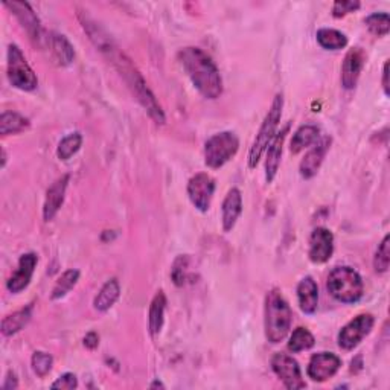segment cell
Instances as JSON below:
<instances>
[{"instance_id":"1","label":"cell","mask_w":390,"mask_h":390,"mask_svg":"<svg viewBox=\"0 0 390 390\" xmlns=\"http://www.w3.org/2000/svg\"><path fill=\"white\" fill-rule=\"evenodd\" d=\"M81 23L84 31L89 34V39L93 41V45L97 46L102 54L107 57L109 62L118 69L120 76H124L128 88L136 95L137 101L142 104V107L146 110V113L151 116V119L155 124L163 125L165 124L163 110L159 106L158 99H155L148 85H146L141 72H139L136 66L132 63V60H130L124 52L115 45V41L111 40L109 34L104 31L97 22L90 20L89 17L85 15L84 19H81Z\"/></svg>"},{"instance_id":"2","label":"cell","mask_w":390,"mask_h":390,"mask_svg":"<svg viewBox=\"0 0 390 390\" xmlns=\"http://www.w3.org/2000/svg\"><path fill=\"white\" fill-rule=\"evenodd\" d=\"M179 60L193 81L194 88L207 99L220 98L223 80L212 58L200 48H185L179 52Z\"/></svg>"},{"instance_id":"3","label":"cell","mask_w":390,"mask_h":390,"mask_svg":"<svg viewBox=\"0 0 390 390\" xmlns=\"http://www.w3.org/2000/svg\"><path fill=\"white\" fill-rule=\"evenodd\" d=\"M293 322V311L281 290L273 288L265 298V337L276 344L288 335Z\"/></svg>"},{"instance_id":"4","label":"cell","mask_w":390,"mask_h":390,"mask_svg":"<svg viewBox=\"0 0 390 390\" xmlns=\"http://www.w3.org/2000/svg\"><path fill=\"white\" fill-rule=\"evenodd\" d=\"M328 291L342 303H355L363 298L365 285L361 276L351 267H335L328 276Z\"/></svg>"},{"instance_id":"5","label":"cell","mask_w":390,"mask_h":390,"mask_svg":"<svg viewBox=\"0 0 390 390\" xmlns=\"http://www.w3.org/2000/svg\"><path fill=\"white\" fill-rule=\"evenodd\" d=\"M282 109H284V97L281 93H277L272 102L270 110H268V113L264 118L261 127H259V132L256 134L252 148H250V153H249V168L250 169L256 168L259 159L263 158L264 151L268 148V145H270L274 139L276 130H277V127H279L281 118H282Z\"/></svg>"},{"instance_id":"6","label":"cell","mask_w":390,"mask_h":390,"mask_svg":"<svg viewBox=\"0 0 390 390\" xmlns=\"http://www.w3.org/2000/svg\"><path fill=\"white\" fill-rule=\"evenodd\" d=\"M239 150V139L232 132L216 133L207 139L204 145V163L216 169L226 165Z\"/></svg>"},{"instance_id":"7","label":"cell","mask_w":390,"mask_h":390,"mask_svg":"<svg viewBox=\"0 0 390 390\" xmlns=\"http://www.w3.org/2000/svg\"><path fill=\"white\" fill-rule=\"evenodd\" d=\"M8 80L15 89L23 92H32L39 85L37 75L34 74L17 45H10L8 48Z\"/></svg>"},{"instance_id":"8","label":"cell","mask_w":390,"mask_h":390,"mask_svg":"<svg viewBox=\"0 0 390 390\" xmlns=\"http://www.w3.org/2000/svg\"><path fill=\"white\" fill-rule=\"evenodd\" d=\"M375 319L372 314H360L342 328L339 333V346L344 351H351L361 343V340L372 331Z\"/></svg>"},{"instance_id":"9","label":"cell","mask_w":390,"mask_h":390,"mask_svg":"<svg viewBox=\"0 0 390 390\" xmlns=\"http://www.w3.org/2000/svg\"><path fill=\"white\" fill-rule=\"evenodd\" d=\"M272 369L287 389L298 390L307 387L305 381L302 378L299 363L290 355L282 352L274 354L272 358Z\"/></svg>"},{"instance_id":"10","label":"cell","mask_w":390,"mask_h":390,"mask_svg":"<svg viewBox=\"0 0 390 390\" xmlns=\"http://www.w3.org/2000/svg\"><path fill=\"white\" fill-rule=\"evenodd\" d=\"M215 193V180L206 174L198 172L188 181V195L189 200L200 212H207L211 207L212 197Z\"/></svg>"},{"instance_id":"11","label":"cell","mask_w":390,"mask_h":390,"mask_svg":"<svg viewBox=\"0 0 390 390\" xmlns=\"http://www.w3.org/2000/svg\"><path fill=\"white\" fill-rule=\"evenodd\" d=\"M340 368L342 360L339 355L333 352H319L311 357L307 372L311 379L317 381V383H323V381L333 378Z\"/></svg>"},{"instance_id":"12","label":"cell","mask_w":390,"mask_h":390,"mask_svg":"<svg viewBox=\"0 0 390 390\" xmlns=\"http://www.w3.org/2000/svg\"><path fill=\"white\" fill-rule=\"evenodd\" d=\"M5 6L10 8L11 13L17 17V20L22 23L26 32L29 34L31 40L36 41V45L41 46L45 37H43V29L39 17L34 13L31 5L28 2H5Z\"/></svg>"},{"instance_id":"13","label":"cell","mask_w":390,"mask_h":390,"mask_svg":"<svg viewBox=\"0 0 390 390\" xmlns=\"http://www.w3.org/2000/svg\"><path fill=\"white\" fill-rule=\"evenodd\" d=\"M334 253V235L331 230L325 228H317L309 237V252L311 263L325 264L331 259Z\"/></svg>"},{"instance_id":"14","label":"cell","mask_w":390,"mask_h":390,"mask_svg":"<svg viewBox=\"0 0 390 390\" xmlns=\"http://www.w3.org/2000/svg\"><path fill=\"white\" fill-rule=\"evenodd\" d=\"M365 62L366 55L361 48H352L346 54L342 64V85L346 90H351L357 85Z\"/></svg>"},{"instance_id":"15","label":"cell","mask_w":390,"mask_h":390,"mask_svg":"<svg viewBox=\"0 0 390 390\" xmlns=\"http://www.w3.org/2000/svg\"><path fill=\"white\" fill-rule=\"evenodd\" d=\"M39 263V258L36 253H25L20 261H19V267L14 272V274L8 279L6 282V288L10 290L13 294H19L20 291H23L26 287H28L32 274L36 272V267Z\"/></svg>"},{"instance_id":"16","label":"cell","mask_w":390,"mask_h":390,"mask_svg":"<svg viewBox=\"0 0 390 390\" xmlns=\"http://www.w3.org/2000/svg\"><path fill=\"white\" fill-rule=\"evenodd\" d=\"M329 146H331V137H323L316 142L313 148L305 154V158L302 159L299 167V172L303 179H313L317 174Z\"/></svg>"},{"instance_id":"17","label":"cell","mask_w":390,"mask_h":390,"mask_svg":"<svg viewBox=\"0 0 390 390\" xmlns=\"http://www.w3.org/2000/svg\"><path fill=\"white\" fill-rule=\"evenodd\" d=\"M69 179L71 177H69L67 174L60 177L48 189L46 200H45V204H43V220L45 221L54 220L58 211L62 209V206L64 203V197H66V189L69 185Z\"/></svg>"},{"instance_id":"18","label":"cell","mask_w":390,"mask_h":390,"mask_svg":"<svg viewBox=\"0 0 390 390\" xmlns=\"http://www.w3.org/2000/svg\"><path fill=\"white\" fill-rule=\"evenodd\" d=\"M288 132H290V124L285 125L281 130V133H277L272 141V144L268 145L267 160H265V180H267V183H272L274 177H276V174H277V171H279L284 142H285V139H287Z\"/></svg>"},{"instance_id":"19","label":"cell","mask_w":390,"mask_h":390,"mask_svg":"<svg viewBox=\"0 0 390 390\" xmlns=\"http://www.w3.org/2000/svg\"><path fill=\"white\" fill-rule=\"evenodd\" d=\"M242 212V195L238 188H232L226 198H224L221 206V221H223V230L230 232L239 218Z\"/></svg>"},{"instance_id":"20","label":"cell","mask_w":390,"mask_h":390,"mask_svg":"<svg viewBox=\"0 0 390 390\" xmlns=\"http://www.w3.org/2000/svg\"><path fill=\"white\" fill-rule=\"evenodd\" d=\"M298 299L300 309L305 314H314L319 305V288L311 276L303 277L298 285Z\"/></svg>"},{"instance_id":"21","label":"cell","mask_w":390,"mask_h":390,"mask_svg":"<svg viewBox=\"0 0 390 390\" xmlns=\"http://www.w3.org/2000/svg\"><path fill=\"white\" fill-rule=\"evenodd\" d=\"M49 41V48L54 54L57 62L62 66H69L75 58V49L71 45V41L66 39V36H62V34H52V36L48 39Z\"/></svg>"},{"instance_id":"22","label":"cell","mask_w":390,"mask_h":390,"mask_svg":"<svg viewBox=\"0 0 390 390\" xmlns=\"http://www.w3.org/2000/svg\"><path fill=\"white\" fill-rule=\"evenodd\" d=\"M165 308H167V296H165V293L162 290H159L153 298L150 311H148V329L153 337L155 334H159L163 326Z\"/></svg>"},{"instance_id":"23","label":"cell","mask_w":390,"mask_h":390,"mask_svg":"<svg viewBox=\"0 0 390 390\" xmlns=\"http://www.w3.org/2000/svg\"><path fill=\"white\" fill-rule=\"evenodd\" d=\"M119 294H120V287H119V282L115 277H111L110 281H107L104 284V287L99 290L98 296L95 298L93 300V305L95 309L101 311V313H106L111 307L115 305L116 300L119 299Z\"/></svg>"},{"instance_id":"24","label":"cell","mask_w":390,"mask_h":390,"mask_svg":"<svg viewBox=\"0 0 390 390\" xmlns=\"http://www.w3.org/2000/svg\"><path fill=\"white\" fill-rule=\"evenodd\" d=\"M32 305L25 307L19 311H15V313L6 316L2 320V334L5 337H11L17 333H20L22 329L29 323V320L32 317Z\"/></svg>"},{"instance_id":"25","label":"cell","mask_w":390,"mask_h":390,"mask_svg":"<svg viewBox=\"0 0 390 390\" xmlns=\"http://www.w3.org/2000/svg\"><path fill=\"white\" fill-rule=\"evenodd\" d=\"M320 130L316 125H302L296 133H294L291 144H290V151L293 154H299L309 145H314L319 141Z\"/></svg>"},{"instance_id":"26","label":"cell","mask_w":390,"mask_h":390,"mask_svg":"<svg viewBox=\"0 0 390 390\" xmlns=\"http://www.w3.org/2000/svg\"><path fill=\"white\" fill-rule=\"evenodd\" d=\"M29 125V119H26L20 113H15V111H4L0 116V134L2 136L22 133L28 130Z\"/></svg>"},{"instance_id":"27","label":"cell","mask_w":390,"mask_h":390,"mask_svg":"<svg viewBox=\"0 0 390 390\" xmlns=\"http://www.w3.org/2000/svg\"><path fill=\"white\" fill-rule=\"evenodd\" d=\"M317 41L320 46L328 50H340L348 46V37H346L343 32L331 28L319 29Z\"/></svg>"},{"instance_id":"28","label":"cell","mask_w":390,"mask_h":390,"mask_svg":"<svg viewBox=\"0 0 390 390\" xmlns=\"http://www.w3.org/2000/svg\"><path fill=\"white\" fill-rule=\"evenodd\" d=\"M316 339L314 335L311 334L307 328H296L293 331L291 337H290V342H288V349L293 354H298L302 351H308L314 346Z\"/></svg>"},{"instance_id":"29","label":"cell","mask_w":390,"mask_h":390,"mask_svg":"<svg viewBox=\"0 0 390 390\" xmlns=\"http://www.w3.org/2000/svg\"><path fill=\"white\" fill-rule=\"evenodd\" d=\"M78 279H80V272L76 270V268H71V270H66L62 276H60V279L57 281L54 290H52V299L58 300V299H63L66 294L71 291Z\"/></svg>"},{"instance_id":"30","label":"cell","mask_w":390,"mask_h":390,"mask_svg":"<svg viewBox=\"0 0 390 390\" xmlns=\"http://www.w3.org/2000/svg\"><path fill=\"white\" fill-rule=\"evenodd\" d=\"M83 145V136L80 133H71L62 139V142L58 144L57 155L60 160H69L74 154L80 151Z\"/></svg>"},{"instance_id":"31","label":"cell","mask_w":390,"mask_h":390,"mask_svg":"<svg viewBox=\"0 0 390 390\" xmlns=\"http://www.w3.org/2000/svg\"><path fill=\"white\" fill-rule=\"evenodd\" d=\"M368 29L377 37H384L390 31V17L387 13H374L365 20Z\"/></svg>"},{"instance_id":"32","label":"cell","mask_w":390,"mask_h":390,"mask_svg":"<svg viewBox=\"0 0 390 390\" xmlns=\"http://www.w3.org/2000/svg\"><path fill=\"white\" fill-rule=\"evenodd\" d=\"M390 265V237L386 235L384 239L377 249V253L374 258V268L377 273H386Z\"/></svg>"},{"instance_id":"33","label":"cell","mask_w":390,"mask_h":390,"mask_svg":"<svg viewBox=\"0 0 390 390\" xmlns=\"http://www.w3.org/2000/svg\"><path fill=\"white\" fill-rule=\"evenodd\" d=\"M52 363H54V360H52L50 354L41 352V351L34 352L31 360L34 374H36L39 378H45L52 369Z\"/></svg>"},{"instance_id":"34","label":"cell","mask_w":390,"mask_h":390,"mask_svg":"<svg viewBox=\"0 0 390 390\" xmlns=\"http://www.w3.org/2000/svg\"><path fill=\"white\" fill-rule=\"evenodd\" d=\"M188 268H189V258L183 256V255L179 256L174 261V264H172L171 276H172V281H174L177 287H181V285L186 284Z\"/></svg>"},{"instance_id":"35","label":"cell","mask_w":390,"mask_h":390,"mask_svg":"<svg viewBox=\"0 0 390 390\" xmlns=\"http://www.w3.org/2000/svg\"><path fill=\"white\" fill-rule=\"evenodd\" d=\"M360 6L361 4L358 0H339L333 5V15L335 19H342V17L360 10Z\"/></svg>"},{"instance_id":"36","label":"cell","mask_w":390,"mask_h":390,"mask_svg":"<svg viewBox=\"0 0 390 390\" xmlns=\"http://www.w3.org/2000/svg\"><path fill=\"white\" fill-rule=\"evenodd\" d=\"M78 387V379L75 374H71V372H66L60 378H57V381L52 384V389H62V390H74Z\"/></svg>"},{"instance_id":"37","label":"cell","mask_w":390,"mask_h":390,"mask_svg":"<svg viewBox=\"0 0 390 390\" xmlns=\"http://www.w3.org/2000/svg\"><path fill=\"white\" fill-rule=\"evenodd\" d=\"M98 344H99V335L97 333H89L88 335L84 337V346L88 349L93 351V349H97L98 348Z\"/></svg>"},{"instance_id":"38","label":"cell","mask_w":390,"mask_h":390,"mask_svg":"<svg viewBox=\"0 0 390 390\" xmlns=\"http://www.w3.org/2000/svg\"><path fill=\"white\" fill-rule=\"evenodd\" d=\"M17 387H19V379H17L15 374L14 372H8V375L5 378V383L2 384V389L4 390H15Z\"/></svg>"},{"instance_id":"39","label":"cell","mask_w":390,"mask_h":390,"mask_svg":"<svg viewBox=\"0 0 390 390\" xmlns=\"http://www.w3.org/2000/svg\"><path fill=\"white\" fill-rule=\"evenodd\" d=\"M383 90L386 97H389V62L384 63V69H383Z\"/></svg>"},{"instance_id":"40","label":"cell","mask_w":390,"mask_h":390,"mask_svg":"<svg viewBox=\"0 0 390 390\" xmlns=\"http://www.w3.org/2000/svg\"><path fill=\"white\" fill-rule=\"evenodd\" d=\"M150 387H151V389H159V387H160V389H165V386L160 383L159 379H155L154 383H151V386H150Z\"/></svg>"},{"instance_id":"41","label":"cell","mask_w":390,"mask_h":390,"mask_svg":"<svg viewBox=\"0 0 390 390\" xmlns=\"http://www.w3.org/2000/svg\"><path fill=\"white\" fill-rule=\"evenodd\" d=\"M6 165V153H5V150H2V167H5Z\"/></svg>"}]
</instances>
